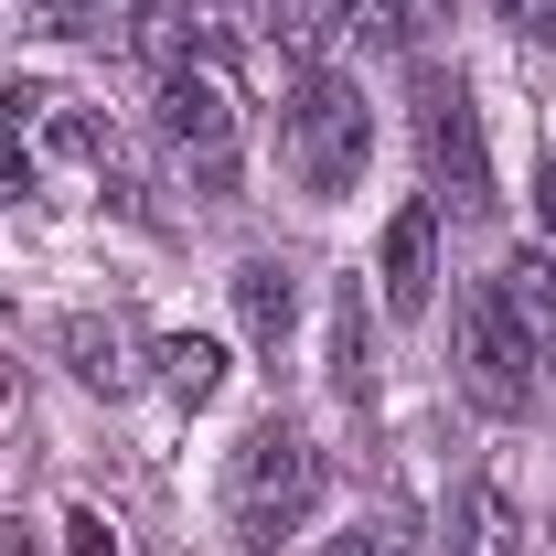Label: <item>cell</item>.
<instances>
[{"mask_svg": "<svg viewBox=\"0 0 556 556\" xmlns=\"http://www.w3.org/2000/svg\"><path fill=\"white\" fill-rule=\"evenodd\" d=\"M364 386H375V343H364V289L332 300V396L364 407Z\"/></svg>", "mask_w": 556, "mask_h": 556, "instance_id": "obj_13", "label": "cell"}, {"mask_svg": "<svg viewBox=\"0 0 556 556\" xmlns=\"http://www.w3.org/2000/svg\"><path fill=\"white\" fill-rule=\"evenodd\" d=\"M43 108H54V97H43V86H22V75H11V86H0V139H22V129H33V118H43Z\"/></svg>", "mask_w": 556, "mask_h": 556, "instance_id": "obj_15", "label": "cell"}, {"mask_svg": "<svg viewBox=\"0 0 556 556\" xmlns=\"http://www.w3.org/2000/svg\"><path fill=\"white\" fill-rule=\"evenodd\" d=\"M311 503H321V450H311V428L257 417V428L236 439V460H225V525H236L247 546H278V535L311 525Z\"/></svg>", "mask_w": 556, "mask_h": 556, "instance_id": "obj_1", "label": "cell"}, {"mask_svg": "<svg viewBox=\"0 0 556 556\" xmlns=\"http://www.w3.org/2000/svg\"><path fill=\"white\" fill-rule=\"evenodd\" d=\"M332 556H386V535H364V525H353V535H332Z\"/></svg>", "mask_w": 556, "mask_h": 556, "instance_id": "obj_21", "label": "cell"}, {"mask_svg": "<svg viewBox=\"0 0 556 556\" xmlns=\"http://www.w3.org/2000/svg\"><path fill=\"white\" fill-rule=\"evenodd\" d=\"M375 289H386V311H396V321H417V311L439 300V204H428V193L386 214V257H375Z\"/></svg>", "mask_w": 556, "mask_h": 556, "instance_id": "obj_7", "label": "cell"}, {"mask_svg": "<svg viewBox=\"0 0 556 556\" xmlns=\"http://www.w3.org/2000/svg\"><path fill=\"white\" fill-rule=\"evenodd\" d=\"M503 22H514L525 43H546V54H556V0H503Z\"/></svg>", "mask_w": 556, "mask_h": 556, "instance_id": "obj_16", "label": "cell"}, {"mask_svg": "<svg viewBox=\"0 0 556 556\" xmlns=\"http://www.w3.org/2000/svg\"><path fill=\"white\" fill-rule=\"evenodd\" d=\"M161 139L193 161V182H236V86L214 65H172L161 75Z\"/></svg>", "mask_w": 556, "mask_h": 556, "instance_id": "obj_5", "label": "cell"}, {"mask_svg": "<svg viewBox=\"0 0 556 556\" xmlns=\"http://www.w3.org/2000/svg\"><path fill=\"white\" fill-rule=\"evenodd\" d=\"M364 150H375L364 97H353L343 75H300V97H289V118H278V161H289V182L332 204V193L364 182Z\"/></svg>", "mask_w": 556, "mask_h": 556, "instance_id": "obj_2", "label": "cell"}, {"mask_svg": "<svg viewBox=\"0 0 556 556\" xmlns=\"http://www.w3.org/2000/svg\"><path fill=\"white\" fill-rule=\"evenodd\" d=\"M492 311L525 332V353H535V364H556V247H514V257H503V278H492Z\"/></svg>", "mask_w": 556, "mask_h": 556, "instance_id": "obj_8", "label": "cell"}, {"mask_svg": "<svg viewBox=\"0 0 556 556\" xmlns=\"http://www.w3.org/2000/svg\"><path fill=\"white\" fill-rule=\"evenodd\" d=\"M417 150H428V193L450 214H492V139L460 65H417Z\"/></svg>", "mask_w": 556, "mask_h": 556, "instance_id": "obj_3", "label": "cell"}, {"mask_svg": "<svg viewBox=\"0 0 556 556\" xmlns=\"http://www.w3.org/2000/svg\"><path fill=\"white\" fill-rule=\"evenodd\" d=\"M535 225H546V247H556V161H535Z\"/></svg>", "mask_w": 556, "mask_h": 556, "instance_id": "obj_20", "label": "cell"}, {"mask_svg": "<svg viewBox=\"0 0 556 556\" xmlns=\"http://www.w3.org/2000/svg\"><path fill=\"white\" fill-rule=\"evenodd\" d=\"M150 375H161L182 407H214V396H225V343H204V332H172V343H150Z\"/></svg>", "mask_w": 556, "mask_h": 556, "instance_id": "obj_12", "label": "cell"}, {"mask_svg": "<svg viewBox=\"0 0 556 556\" xmlns=\"http://www.w3.org/2000/svg\"><path fill=\"white\" fill-rule=\"evenodd\" d=\"M22 193H33V150H22V139H0V204H22Z\"/></svg>", "mask_w": 556, "mask_h": 556, "instance_id": "obj_19", "label": "cell"}, {"mask_svg": "<svg viewBox=\"0 0 556 556\" xmlns=\"http://www.w3.org/2000/svg\"><path fill=\"white\" fill-rule=\"evenodd\" d=\"M129 43H139L161 75H172V65H204V0H139Z\"/></svg>", "mask_w": 556, "mask_h": 556, "instance_id": "obj_11", "label": "cell"}, {"mask_svg": "<svg viewBox=\"0 0 556 556\" xmlns=\"http://www.w3.org/2000/svg\"><path fill=\"white\" fill-rule=\"evenodd\" d=\"M343 11V33H364V43H407L417 33V0H332Z\"/></svg>", "mask_w": 556, "mask_h": 556, "instance_id": "obj_14", "label": "cell"}, {"mask_svg": "<svg viewBox=\"0 0 556 556\" xmlns=\"http://www.w3.org/2000/svg\"><path fill=\"white\" fill-rule=\"evenodd\" d=\"M97 11H108V0H33V22H43V33H86Z\"/></svg>", "mask_w": 556, "mask_h": 556, "instance_id": "obj_17", "label": "cell"}, {"mask_svg": "<svg viewBox=\"0 0 556 556\" xmlns=\"http://www.w3.org/2000/svg\"><path fill=\"white\" fill-rule=\"evenodd\" d=\"M450 556H535V525H525V503L492 482H460V503H450Z\"/></svg>", "mask_w": 556, "mask_h": 556, "instance_id": "obj_9", "label": "cell"}, {"mask_svg": "<svg viewBox=\"0 0 556 556\" xmlns=\"http://www.w3.org/2000/svg\"><path fill=\"white\" fill-rule=\"evenodd\" d=\"M54 353H65V375L86 386V396H129L139 375H150V343H139L118 311H75V321H54Z\"/></svg>", "mask_w": 556, "mask_h": 556, "instance_id": "obj_6", "label": "cell"}, {"mask_svg": "<svg viewBox=\"0 0 556 556\" xmlns=\"http://www.w3.org/2000/svg\"><path fill=\"white\" fill-rule=\"evenodd\" d=\"M65 556H118V535H108V514H75V525H65Z\"/></svg>", "mask_w": 556, "mask_h": 556, "instance_id": "obj_18", "label": "cell"}, {"mask_svg": "<svg viewBox=\"0 0 556 556\" xmlns=\"http://www.w3.org/2000/svg\"><path fill=\"white\" fill-rule=\"evenodd\" d=\"M450 364H460V396L482 417H535V353H525V332L492 311V289H471L460 300V321H450Z\"/></svg>", "mask_w": 556, "mask_h": 556, "instance_id": "obj_4", "label": "cell"}, {"mask_svg": "<svg viewBox=\"0 0 556 556\" xmlns=\"http://www.w3.org/2000/svg\"><path fill=\"white\" fill-rule=\"evenodd\" d=\"M236 321H247L257 353H289V332H300V278L278 268V257H247L236 268Z\"/></svg>", "mask_w": 556, "mask_h": 556, "instance_id": "obj_10", "label": "cell"}]
</instances>
